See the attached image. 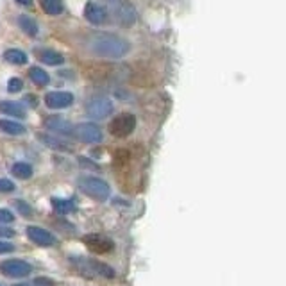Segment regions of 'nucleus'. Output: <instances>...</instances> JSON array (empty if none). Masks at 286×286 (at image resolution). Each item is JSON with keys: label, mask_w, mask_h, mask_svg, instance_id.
Returning <instances> with one entry per match:
<instances>
[{"label": "nucleus", "mask_w": 286, "mask_h": 286, "mask_svg": "<svg viewBox=\"0 0 286 286\" xmlns=\"http://www.w3.org/2000/svg\"><path fill=\"white\" fill-rule=\"evenodd\" d=\"M0 131H4V133L7 134H13V136H18V134L25 133V127L14 120H0Z\"/></svg>", "instance_id": "obj_17"}, {"label": "nucleus", "mask_w": 286, "mask_h": 286, "mask_svg": "<svg viewBox=\"0 0 286 286\" xmlns=\"http://www.w3.org/2000/svg\"><path fill=\"white\" fill-rule=\"evenodd\" d=\"M86 49L95 56L109 59H120L129 52L131 45L127 40L115 34H93L86 40Z\"/></svg>", "instance_id": "obj_1"}, {"label": "nucleus", "mask_w": 286, "mask_h": 286, "mask_svg": "<svg viewBox=\"0 0 286 286\" xmlns=\"http://www.w3.org/2000/svg\"><path fill=\"white\" fill-rule=\"evenodd\" d=\"M11 172H13V175L18 179H29L32 175V166L27 165V163H14Z\"/></svg>", "instance_id": "obj_20"}, {"label": "nucleus", "mask_w": 286, "mask_h": 286, "mask_svg": "<svg viewBox=\"0 0 286 286\" xmlns=\"http://www.w3.org/2000/svg\"><path fill=\"white\" fill-rule=\"evenodd\" d=\"M41 142H45L47 145H50V147L54 148H59V150H68V147L65 145L63 142H59V140H54L52 136H47V134H40Z\"/></svg>", "instance_id": "obj_23"}, {"label": "nucleus", "mask_w": 286, "mask_h": 286, "mask_svg": "<svg viewBox=\"0 0 286 286\" xmlns=\"http://www.w3.org/2000/svg\"><path fill=\"white\" fill-rule=\"evenodd\" d=\"M18 4H22V5H31L32 4V0H16Z\"/></svg>", "instance_id": "obj_31"}, {"label": "nucleus", "mask_w": 286, "mask_h": 286, "mask_svg": "<svg viewBox=\"0 0 286 286\" xmlns=\"http://www.w3.org/2000/svg\"><path fill=\"white\" fill-rule=\"evenodd\" d=\"M38 59H40V61H43L45 65H50V67L61 65V63L65 61L61 54L56 52V50H40V52H38Z\"/></svg>", "instance_id": "obj_15"}, {"label": "nucleus", "mask_w": 286, "mask_h": 286, "mask_svg": "<svg viewBox=\"0 0 286 286\" xmlns=\"http://www.w3.org/2000/svg\"><path fill=\"white\" fill-rule=\"evenodd\" d=\"M84 16L89 23L93 25H102L107 20V11L104 5L97 4V2H88L84 5Z\"/></svg>", "instance_id": "obj_11"}, {"label": "nucleus", "mask_w": 286, "mask_h": 286, "mask_svg": "<svg viewBox=\"0 0 286 286\" xmlns=\"http://www.w3.org/2000/svg\"><path fill=\"white\" fill-rule=\"evenodd\" d=\"M73 102V95L68 91H50L45 95V104L50 109H61V107H68Z\"/></svg>", "instance_id": "obj_10"}, {"label": "nucleus", "mask_w": 286, "mask_h": 286, "mask_svg": "<svg viewBox=\"0 0 286 286\" xmlns=\"http://www.w3.org/2000/svg\"><path fill=\"white\" fill-rule=\"evenodd\" d=\"M0 236L11 238V236H14V231H11V229H4V227H0Z\"/></svg>", "instance_id": "obj_30"}, {"label": "nucleus", "mask_w": 286, "mask_h": 286, "mask_svg": "<svg viewBox=\"0 0 286 286\" xmlns=\"http://www.w3.org/2000/svg\"><path fill=\"white\" fill-rule=\"evenodd\" d=\"M82 241L95 254H106V252H111L113 250V241L106 236H100V234H88V236H84Z\"/></svg>", "instance_id": "obj_8"}, {"label": "nucleus", "mask_w": 286, "mask_h": 286, "mask_svg": "<svg viewBox=\"0 0 286 286\" xmlns=\"http://www.w3.org/2000/svg\"><path fill=\"white\" fill-rule=\"evenodd\" d=\"M45 125H47L49 129H52L54 133L63 134V136H70V134H73L72 124H68L65 118H61V116H49V118L45 120Z\"/></svg>", "instance_id": "obj_12"}, {"label": "nucleus", "mask_w": 286, "mask_h": 286, "mask_svg": "<svg viewBox=\"0 0 286 286\" xmlns=\"http://www.w3.org/2000/svg\"><path fill=\"white\" fill-rule=\"evenodd\" d=\"M79 188L80 192L86 193L88 197L95 199V201H107L109 195H111V188L106 181L98 177H91V175H86V177L79 179Z\"/></svg>", "instance_id": "obj_3"}, {"label": "nucleus", "mask_w": 286, "mask_h": 286, "mask_svg": "<svg viewBox=\"0 0 286 286\" xmlns=\"http://www.w3.org/2000/svg\"><path fill=\"white\" fill-rule=\"evenodd\" d=\"M18 25L22 27V31L29 36H36L38 34V23H36L34 18H31L29 14H22L18 16Z\"/></svg>", "instance_id": "obj_16"}, {"label": "nucleus", "mask_w": 286, "mask_h": 286, "mask_svg": "<svg viewBox=\"0 0 286 286\" xmlns=\"http://www.w3.org/2000/svg\"><path fill=\"white\" fill-rule=\"evenodd\" d=\"M0 272L7 277H27L32 272V268L22 259H7L0 265Z\"/></svg>", "instance_id": "obj_7"}, {"label": "nucleus", "mask_w": 286, "mask_h": 286, "mask_svg": "<svg viewBox=\"0 0 286 286\" xmlns=\"http://www.w3.org/2000/svg\"><path fill=\"white\" fill-rule=\"evenodd\" d=\"M14 286H54V281H50L47 277H38V279H34L31 283H20V285Z\"/></svg>", "instance_id": "obj_24"}, {"label": "nucleus", "mask_w": 286, "mask_h": 286, "mask_svg": "<svg viewBox=\"0 0 286 286\" xmlns=\"http://www.w3.org/2000/svg\"><path fill=\"white\" fill-rule=\"evenodd\" d=\"M0 111L9 116H13V118H25L27 115L25 107L20 102H13V100H2V102H0Z\"/></svg>", "instance_id": "obj_14"}, {"label": "nucleus", "mask_w": 286, "mask_h": 286, "mask_svg": "<svg viewBox=\"0 0 286 286\" xmlns=\"http://www.w3.org/2000/svg\"><path fill=\"white\" fill-rule=\"evenodd\" d=\"M52 208L58 213L65 214V213H70L73 210V202L72 201H67V199H52Z\"/></svg>", "instance_id": "obj_22"}, {"label": "nucleus", "mask_w": 286, "mask_h": 286, "mask_svg": "<svg viewBox=\"0 0 286 286\" xmlns=\"http://www.w3.org/2000/svg\"><path fill=\"white\" fill-rule=\"evenodd\" d=\"M14 183L9 179H0V192H13Z\"/></svg>", "instance_id": "obj_28"}, {"label": "nucleus", "mask_w": 286, "mask_h": 286, "mask_svg": "<svg viewBox=\"0 0 286 286\" xmlns=\"http://www.w3.org/2000/svg\"><path fill=\"white\" fill-rule=\"evenodd\" d=\"M75 263L84 265V267H88L89 272H95L98 274V276L115 277V270H113L111 267H107V265L100 263V261H95V259H89V261H86V259H75Z\"/></svg>", "instance_id": "obj_13"}, {"label": "nucleus", "mask_w": 286, "mask_h": 286, "mask_svg": "<svg viewBox=\"0 0 286 286\" xmlns=\"http://www.w3.org/2000/svg\"><path fill=\"white\" fill-rule=\"evenodd\" d=\"M31 79L34 80L36 84L38 86H47L49 84V73L47 72H43L41 68H38V67H34V68H31Z\"/></svg>", "instance_id": "obj_21"}, {"label": "nucleus", "mask_w": 286, "mask_h": 286, "mask_svg": "<svg viewBox=\"0 0 286 286\" xmlns=\"http://www.w3.org/2000/svg\"><path fill=\"white\" fill-rule=\"evenodd\" d=\"M73 136L84 143H100L102 142V131H100V127L95 124H89V122L77 124L75 127H73Z\"/></svg>", "instance_id": "obj_6"}, {"label": "nucleus", "mask_w": 286, "mask_h": 286, "mask_svg": "<svg viewBox=\"0 0 286 286\" xmlns=\"http://www.w3.org/2000/svg\"><path fill=\"white\" fill-rule=\"evenodd\" d=\"M0 286H2V285H0Z\"/></svg>", "instance_id": "obj_32"}, {"label": "nucleus", "mask_w": 286, "mask_h": 286, "mask_svg": "<svg viewBox=\"0 0 286 286\" xmlns=\"http://www.w3.org/2000/svg\"><path fill=\"white\" fill-rule=\"evenodd\" d=\"M86 113L95 120H102L113 113V102L107 97H95L86 104Z\"/></svg>", "instance_id": "obj_5"}, {"label": "nucleus", "mask_w": 286, "mask_h": 286, "mask_svg": "<svg viewBox=\"0 0 286 286\" xmlns=\"http://www.w3.org/2000/svg\"><path fill=\"white\" fill-rule=\"evenodd\" d=\"M4 59H5L7 63H13V65H25V63H27L25 52H22V50H18V49H9V50H5Z\"/></svg>", "instance_id": "obj_18"}, {"label": "nucleus", "mask_w": 286, "mask_h": 286, "mask_svg": "<svg viewBox=\"0 0 286 286\" xmlns=\"http://www.w3.org/2000/svg\"><path fill=\"white\" fill-rule=\"evenodd\" d=\"M100 2H104V5L111 11L115 20L122 27H133L138 22V13L129 0H100Z\"/></svg>", "instance_id": "obj_2"}, {"label": "nucleus", "mask_w": 286, "mask_h": 286, "mask_svg": "<svg viewBox=\"0 0 286 286\" xmlns=\"http://www.w3.org/2000/svg\"><path fill=\"white\" fill-rule=\"evenodd\" d=\"M136 129V116L131 113H122L109 124V133L115 138H127Z\"/></svg>", "instance_id": "obj_4"}, {"label": "nucleus", "mask_w": 286, "mask_h": 286, "mask_svg": "<svg viewBox=\"0 0 286 286\" xmlns=\"http://www.w3.org/2000/svg\"><path fill=\"white\" fill-rule=\"evenodd\" d=\"M14 206H16L18 210H20V213H22L23 216H31V214H32V210H31V208H29V206L25 204V202L16 201V202H14Z\"/></svg>", "instance_id": "obj_27"}, {"label": "nucleus", "mask_w": 286, "mask_h": 286, "mask_svg": "<svg viewBox=\"0 0 286 286\" xmlns=\"http://www.w3.org/2000/svg\"><path fill=\"white\" fill-rule=\"evenodd\" d=\"M14 245L13 243H7V241H0V254H7V252H13Z\"/></svg>", "instance_id": "obj_29"}, {"label": "nucleus", "mask_w": 286, "mask_h": 286, "mask_svg": "<svg viewBox=\"0 0 286 286\" xmlns=\"http://www.w3.org/2000/svg\"><path fill=\"white\" fill-rule=\"evenodd\" d=\"M40 4L47 14H61L63 13L61 0H40Z\"/></svg>", "instance_id": "obj_19"}, {"label": "nucleus", "mask_w": 286, "mask_h": 286, "mask_svg": "<svg viewBox=\"0 0 286 286\" xmlns=\"http://www.w3.org/2000/svg\"><path fill=\"white\" fill-rule=\"evenodd\" d=\"M22 88H23L22 79H18V77H13V79H9V82H7V91H11V93H16V91H20Z\"/></svg>", "instance_id": "obj_25"}, {"label": "nucleus", "mask_w": 286, "mask_h": 286, "mask_svg": "<svg viewBox=\"0 0 286 286\" xmlns=\"http://www.w3.org/2000/svg\"><path fill=\"white\" fill-rule=\"evenodd\" d=\"M25 232H27V236H29V240L40 247H52L54 243H56L54 234L47 231V229L36 227V225H29Z\"/></svg>", "instance_id": "obj_9"}, {"label": "nucleus", "mask_w": 286, "mask_h": 286, "mask_svg": "<svg viewBox=\"0 0 286 286\" xmlns=\"http://www.w3.org/2000/svg\"><path fill=\"white\" fill-rule=\"evenodd\" d=\"M14 220V214L9 210H0V223H11Z\"/></svg>", "instance_id": "obj_26"}]
</instances>
